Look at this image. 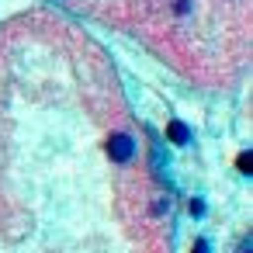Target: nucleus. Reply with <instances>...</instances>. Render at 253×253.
Instances as JSON below:
<instances>
[{
  "mask_svg": "<svg viewBox=\"0 0 253 253\" xmlns=\"http://www.w3.org/2000/svg\"><path fill=\"white\" fill-rule=\"evenodd\" d=\"M108 156H111V163H128L135 156V139L128 132H115L108 139Z\"/></svg>",
  "mask_w": 253,
  "mask_h": 253,
  "instance_id": "nucleus-1",
  "label": "nucleus"
},
{
  "mask_svg": "<svg viewBox=\"0 0 253 253\" xmlns=\"http://www.w3.org/2000/svg\"><path fill=\"white\" fill-rule=\"evenodd\" d=\"M167 132H170V139H173L177 146H184V142H187V125H184V122H170V128H167Z\"/></svg>",
  "mask_w": 253,
  "mask_h": 253,
  "instance_id": "nucleus-2",
  "label": "nucleus"
},
{
  "mask_svg": "<svg viewBox=\"0 0 253 253\" xmlns=\"http://www.w3.org/2000/svg\"><path fill=\"white\" fill-rule=\"evenodd\" d=\"M239 170H243V173H250V156H246V153L239 156Z\"/></svg>",
  "mask_w": 253,
  "mask_h": 253,
  "instance_id": "nucleus-3",
  "label": "nucleus"
},
{
  "mask_svg": "<svg viewBox=\"0 0 253 253\" xmlns=\"http://www.w3.org/2000/svg\"><path fill=\"white\" fill-rule=\"evenodd\" d=\"M198 253H205V243H198Z\"/></svg>",
  "mask_w": 253,
  "mask_h": 253,
  "instance_id": "nucleus-4",
  "label": "nucleus"
}]
</instances>
